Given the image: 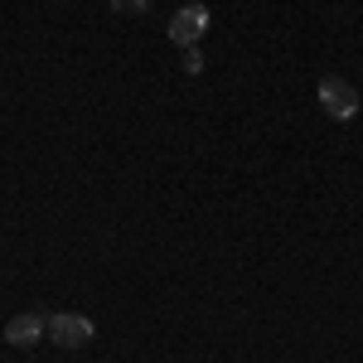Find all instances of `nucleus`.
<instances>
[{
  "label": "nucleus",
  "mask_w": 363,
  "mask_h": 363,
  "mask_svg": "<svg viewBox=\"0 0 363 363\" xmlns=\"http://www.w3.org/2000/svg\"><path fill=\"white\" fill-rule=\"evenodd\" d=\"M320 107H325V116H335V121H354L363 97L349 78H320Z\"/></svg>",
  "instance_id": "nucleus-1"
},
{
  "label": "nucleus",
  "mask_w": 363,
  "mask_h": 363,
  "mask_svg": "<svg viewBox=\"0 0 363 363\" xmlns=\"http://www.w3.org/2000/svg\"><path fill=\"white\" fill-rule=\"evenodd\" d=\"M203 34H208V5H184L169 20V44H179V49H199Z\"/></svg>",
  "instance_id": "nucleus-2"
},
{
  "label": "nucleus",
  "mask_w": 363,
  "mask_h": 363,
  "mask_svg": "<svg viewBox=\"0 0 363 363\" xmlns=\"http://www.w3.org/2000/svg\"><path fill=\"white\" fill-rule=\"evenodd\" d=\"M49 335H54V344H63V349H83L97 330H92V320H87V315L58 310V315H49Z\"/></svg>",
  "instance_id": "nucleus-3"
},
{
  "label": "nucleus",
  "mask_w": 363,
  "mask_h": 363,
  "mask_svg": "<svg viewBox=\"0 0 363 363\" xmlns=\"http://www.w3.org/2000/svg\"><path fill=\"white\" fill-rule=\"evenodd\" d=\"M44 335H49V315H39V310H25V315H15V320L5 325V339H10L15 349H29V344H39Z\"/></svg>",
  "instance_id": "nucleus-4"
},
{
  "label": "nucleus",
  "mask_w": 363,
  "mask_h": 363,
  "mask_svg": "<svg viewBox=\"0 0 363 363\" xmlns=\"http://www.w3.org/2000/svg\"><path fill=\"white\" fill-rule=\"evenodd\" d=\"M184 73H203V54L199 49H184Z\"/></svg>",
  "instance_id": "nucleus-5"
},
{
  "label": "nucleus",
  "mask_w": 363,
  "mask_h": 363,
  "mask_svg": "<svg viewBox=\"0 0 363 363\" xmlns=\"http://www.w3.org/2000/svg\"><path fill=\"white\" fill-rule=\"evenodd\" d=\"M112 5H121V0H112Z\"/></svg>",
  "instance_id": "nucleus-6"
}]
</instances>
